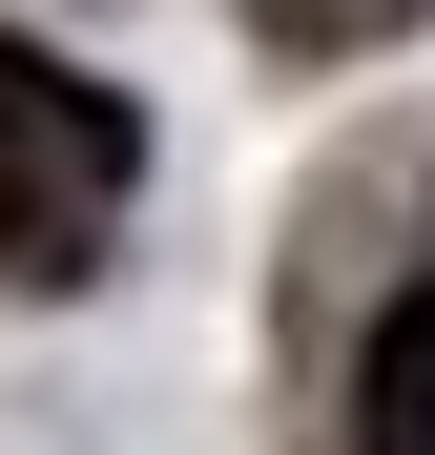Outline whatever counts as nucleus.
I'll return each instance as SVG.
<instances>
[{"mask_svg":"<svg viewBox=\"0 0 435 455\" xmlns=\"http://www.w3.org/2000/svg\"><path fill=\"white\" fill-rule=\"evenodd\" d=\"M249 21H270V42H374L394 0H249Z\"/></svg>","mask_w":435,"mask_h":455,"instance_id":"7ed1b4c3","label":"nucleus"},{"mask_svg":"<svg viewBox=\"0 0 435 455\" xmlns=\"http://www.w3.org/2000/svg\"><path fill=\"white\" fill-rule=\"evenodd\" d=\"M125 187H145V124L84 84V62L0 42V269L21 290H84L104 228H125Z\"/></svg>","mask_w":435,"mask_h":455,"instance_id":"f257e3e1","label":"nucleus"},{"mask_svg":"<svg viewBox=\"0 0 435 455\" xmlns=\"http://www.w3.org/2000/svg\"><path fill=\"white\" fill-rule=\"evenodd\" d=\"M352 455H435V290H394L352 352Z\"/></svg>","mask_w":435,"mask_h":455,"instance_id":"f03ea898","label":"nucleus"}]
</instances>
